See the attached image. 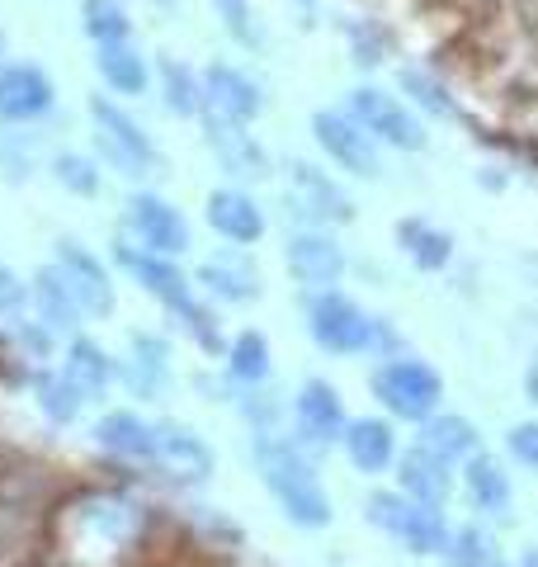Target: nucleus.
Segmentation results:
<instances>
[{
  "mask_svg": "<svg viewBox=\"0 0 538 567\" xmlns=\"http://www.w3.org/2000/svg\"><path fill=\"white\" fill-rule=\"evenodd\" d=\"M152 76L161 85V104H166V114L199 118V110H204V76L189 62L166 58V52H161V62L152 66Z\"/></svg>",
  "mask_w": 538,
  "mask_h": 567,
  "instance_id": "obj_27",
  "label": "nucleus"
},
{
  "mask_svg": "<svg viewBox=\"0 0 538 567\" xmlns=\"http://www.w3.org/2000/svg\"><path fill=\"white\" fill-rule=\"evenodd\" d=\"M114 265L123 275H128L133 284L147 298H156L161 308H166L175 322L185 317L199 298H194V284H189V275L175 265V256H156V251H142L137 241H128V237H118L114 241Z\"/></svg>",
  "mask_w": 538,
  "mask_h": 567,
  "instance_id": "obj_6",
  "label": "nucleus"
},
{
  "mask_svg": "<svg viewBox=\"0 0 538 567\" xmlns=\"http://www.w3.org/2000/svg\"><path fill=\"white\" fill-rule=\"evenodd\" d=\"M340 445H345L350 464L359 473H383L392 458H397V435H392V425L383 416H359L345 425V435H340Z\"/></svg>",
  "mask_w": 538,
  "mask_h": 567,
  "instance_id": "obj_25",
  "label": "nucleus"
},
{
  "mask_svg": "<svg viewBox=\"0 0 538 567\" xmlns=\"http://www.w3.org/2000/svg\"><path fill=\"white\" fill-rule=\"evenodd\" d=\"M308 336L327 354H364L379 341V317H369L345 293L317 289L308 298Z\"/></svg>",
  "mask_w": 538,
  "mask_h": 567,
  "instance_id": "obj_3",
  "label": "nucleus"
},
{
  "mask_svg": "<svg viewBox=\"0 0 538 567\" xmlns=\"http://www.w3.org/2000/svg\"><path fill=\"white\" fill-rule=\"evenodd\" d=\"M397 81H402V91L421 104L425 114H439V118H458V104H454V95L444 91V85L430 76V71H421V66H402L397 71Z\"/></svg>",
  "mask_w": 538,
  "mask_h": 567,
  "instance_id": "obj_36",
  "label": "nucleus"
},
{
  "mask_svg": "<svg viewBox=\"0 0 538 567\" xmlns=\"http://www.w3.org/2000/svg\"><path fill=\"white\" fill-rule=\"evenodd\" d=\"M448 558H454V567H510L506 558H500V548L492 535H482L477 525L458 529L454 539H448Z\"/></svg>",
  "mask_w": 538,
  "mask_h": 567,
  "instance_id": "obj_37",
  "label": "nucleus"
},
{
  "mask_svg": "<svg viewBox=\"0 0 538 567\" xmlns=\"http://www.w3.org/2000/svg\"><path fill=\"white\" fill-rule=\"evenodd\" d=\"M204 137H208L213 156H218V166L237 185H256V181H269V175H275V162H269V152L260 147L256 133H250L246 123L204 118Z\"/></svg>",
  "mask_w": 538,
  "mask_h": 567,
  "instance_id": "obj_16",
  "label": "nucleus"
},
{
  "mask_svg": "<svg viewBox=\"0 0 538 567\" xmlns=\"http://www.w3.org/2000/svg\"><path fill=\"white\" fill-rule=\"evenodd\" d=\"M6 58H10V52H6V33H0V66H6Z\"/></svg>",
  "mask_w": 538,
  "mask_h": 567,
  "instance_id": "obj_43",
  "label": "nucleus"
},
{
  "mask_svg": "<svg viewBox=\"0 0 538 567\" xmlns=\"http://www.w3.org/2000/svg\"><path fill=\"white\" fill-rule=\"evenodd\" d=\"M293 421H298V435L308 440V445H317V450L335 445V440L345 435V425H350L345 402H340L335 383H327V379H308V383L298 388Z\"/></svg>",
  "mask_w": 538,
  "mask_h": 567,
  "instance_id": "obj_18",
  "label": "nucleus"
},
{
  "mask_svg": "<svg viewBox=\"0 0 538 567\" xmlns=\"http://www.w3.org/2000/svg\"><path fill=\"white\" fill-rule=\"evenodd\" d=\"M525 388H529V398L538 402V360L529 364V374H525Z\"/></svg>",
  "mask_w": 538,
  "mask_h": 567,
  "instance_id": "obj_41",
  "label": "nucleus"
},
{
  "mask_svg": "<svg viewBox=\"0 0 538 567\" xmlns=\"http://www.w3.org/2000/svg\"><path fill=\"white\" fill-rule=\"evenodd\" d=\"M194 284H204V293H213L218 303H260L265 298V279L256 270V260L241 256V251H223V256H208L199 270H194Z\"/></svg>",
  "mask_w": 538,
  "mask_h": 567,
  "instance_id": "obj_19",
  "label": "nucleus"
},
{
  "mask_svg": "<svg viewBox=\"0 0 538 567\" xmlns=\"http://www.w3.org/2000/svg\"><path fill=\"white\" fill-rule=\"evenodd\" d=\"M128 360L118 364V379L133 388L137 398H156L161 388L170 383V346L161 341V336H152V331H133L128 336Z\"/></svg>",
  "mask_w": 538,
  "mask_h": 567,
  "instance_id": "obj_24",
  "label": "nucleus"
},
{
  "mask_svg": "<svg viewBox=\"0 0 538 567\" xmlns=\"http://www.w3.org/2000/svg\"><path fill=\"white\" fill-rule=\"evenodd\" d=\"M123 227H128V241H137L142 251H156V256H185L194 246L189 218L156 189H133L123 199Z\"/></svg>",
  "mask_w": 538,
  "mask_h": 567,
  "instance_id": "obj_5",
  "label": "nucleus"
},
{
  "mask_svg": "<svg viewBox=\"0 0 538 567\" xmlns=\"http://www.w3.org/2000/svg\"><path fill=\"white\" fill-rule=\"evenodd\" d=\"M204 110L199 118H223V123H256L265 114V85L250 71L231 62H208L204 71Z\"/></svg>",
  "mask_w": 538,
  "mask_h": 567,
  "instance_id": "obj_11",
  "label": "nucleus"
},
{
  "mask_svg": "<svg viewBox=\"0 0 538 567\" xmlns=\"http://www.w3.org/2000/svg\"><path fill=\"white\" fill-rule=\"evenodd\" d=\"M289 208H298L308 227H327V223H354V199L345 185L327 175L321 166L293 156L289 162Z\"/></svg>",
  "mask_w": 538,
  "mask_h": 567,
  "instance_id": "obj_14",
  "label": "nucleus"
},
{
  "mask_svg": "<svg viewBox=\"0 0 538 567\" xmlns=\"http://www.w3.org/2000/svg\"><path fill=\"white\" fill-rule=\"evenodd\" d=\"M48 175L58 181L66 194H76V199H100L104 189V171H100V156L90 152H58L48 162Z\"/></svg>",
  "mask_w": 538,
  "mask_h": 567,
  "instance_id": "obj_34",
  "label": "nucleus"
},
{
  "mask_svg": "<svg viewBox=\"0 0 538 567\" xmlns=\"http://www.w3.org/2000/svg\"><path fill=\"white\" fill-rule=\"evenodd\" d=\"M85 118H90V133H95V156L110 171H118L123 181H152L166 166V156L152 142V133L123 110L118 100L110 95H90L85 100Z\"/></svg>",
  "mask_w": 538,
  "mask_h": 567,
  "instance_id": "obj_2",
  "label": "nucleus"
},
{
  "mask_svg": "<svg viewBox=\"0 0 538 567\" xmlns=\"http://www.w3.org/2000/svg\"><path fill=\"white\" fill-rule=\"evenodd\" d=\"M283 265H289V275L302 284V289H335L340 279H345V246H340L327 227H302V233L289 237L283 246Z\"/></svg>",
  "mask_w": 538,
  "mask_h": 567,
  "instance_id": "obj_15",
  "label": "nucleus"
},
{
  "mask_svg": "<svg viewBox=\"0 0 538 567\" xmlns=\"http://www.w3.org/2000/svg\"><path fill=\"white\" fill-rule=\"evenodd\" d=\"M468 492L487 516H506L510 511V473L496 464L492 454H473L468 458Z\"/></svg>",
  "mask_w": 538,
  "mask_h": 567,
  "instance_id": "obj_33",
  "label": "nucleus"
},
{
  "mask_svg": "<svg viewBox=\"0 0 538 567\" xmlns=\"http://www.w3.org/2000/svg\"><path fill=\"white\" fill-rule=\"evenodd\" d=\"M345 33H350V52H354V62H359V66H379V62H383L387 39H383V33L373 29L369 20H350Z\"/></svg>",
  "mask_w": 538,
  "mask_h": 567,
  "instance_id": "obj_38",
  "label": "nucleus"
},
{
  "mask_svg": "<svg viewBox=\"0 0 538 567\" xmlns=\"http://www.w3.org/2000/svg\"><path fill=\"white\" fill-rule=\"evenodd\" d=\"M345 114L359 123V128H369L373 137L383 142V147H397V152H425V123L406 110L397 95L379 91V85H354L345 95Z\"/></svg>",
  "mask_w": 538,
  "mask_h": 567,
  "instance_id": "obj_9",
  "label": "nucleus"
},
{
  "mask_svg": "<svg viewBox=\"0 0 538 567\" xmlns=\"http://www.w3.org/2000/svg\"><path fill=\"white\" fill-rule=\"evenodd\" d=\"M29 388H33V406L43 412V421H52V425H76L81 421L85 393L62 374V369H33Z\"/></svg>",
  "mask_w": 538,
  "mask_h": 567,
  "instance_id": "obj_28",
  "label": "nucleus"
},
{
  "mask_svg": "<svg viewBox=\"0 0 538 567\" xmlns=\"http://www.w3.org/2000/svg\"><path fill=\"white\" fill-rule=\"evenodd\" d=\"M62 374L71 379L85 393V402H100L110 388L118 383V360L110 350H104L95 336H66V360H62Z\"/></svg>",
  "mask_w": 538,
  "mask_h": 567,
  "instance_id": "obj_22",
  "label": "nucleus"
},
{
  "mask_svg": "<svg viewBox=\"0 0 538 567\" xmlns=\"http://www.w3.org/2000/svg\"><path fill=\"white\" fill-rule=\"evenodd\" d=\"M204 218H208L213 233H218L223 241H231V246H256L269 233L265 208L256 204V194L241 189V185H218L213 189L204 199Z\"/></svg>",
  "mask_w": 538,
  "mask_h": 567,
  "instance_id": "obj_17",
  "label": "nucleus"
},
{
  "mask_svg": "<svg viewBox=\"0 0 538 567\" xmlns=\"http://www.w3.org/2000/svg\"><path fill=\"white\" fill-rule=\"evenodd\" d=\"M58 110V81L39 62H6L0 66V123L24 128Z\"/></svg>",
  "mask_w": 538,
  "mask_h": 567,
  "instance_id": "obj_13",
  "label": "nucleus"
},
{
  "mask_svg": "<svg viewBox=\"0 0 538 567\" xmlns=\"http://www.w3.org/2000/svg\"><path fill=\"white\" fill-rule=\"evenodd\" d=\"M208 6L218 14V24L231 43L246 48V52H265V24H260V14L250 0H208Z\"/></svg>",
  "mask_w": 538,
  "mask_h": 567,
  "instance_id": "obj_35",
  "label": "nucleus"
},
{
  "mask_svg": "<svg viewBox=\"0 0 538 567\" xmlns=\"http://www.w3.org/2000/svg\"><path fill=\"white\" fill-rule=\"evenodd\" d=\"M369 388H373V398L402 421H430V412H435L444 398V379L425 360H387L373 369Z\"/></svg>",
  "mask_w": 538,
  "mask_h": 567,
  "instance_id": "obj_7",
  "label": "nucleus"
},
{
  "mask_svg": "<svg viewBox=\"0 0 538 567\" xmlns=\"http://www.w3.org/2000/svg\"><path fill=\"white\" fill-rule=\"evenodd\" d=\"M312 137H317V147L331 156V166L354 175V181H379L383 175V152H379L383 142L369 128H359L345 110H317Z\"/></svg>",
  "mask_w": 538,
  "mask_h": 567,
  "instance_id": "obj_10",
  "label": "nucleus"
},
{
  "mask_svg": "<svg viewBox=\"0 0 538 567\" xmlns=\"http://www.w3.org/2000/svg\"><path fill=\"white\" fill-rule=\"evenodd\" d=\"M223 360H227V379L241 383V388L265 383L269 369H275V354H269V336L256 331V327H246V331L231 336L227 350H223Z\"/></svg>",
  "mask_w": 538,
  "mask_h": 567,
  "instance_id": "obj_29",
  "label": "nucleus"
},
{
  "mask_svg": "<svg viewBox=\"0 0 538 567\" xmlns=\"http://www.w3.org/2000/svg\"><path fill=\"white\" fill-rule=\"evenodd\" d=\"M298 6H308V10H312V6H317V0H298Z\"/></svg>",
  "mask_w": 538,
  "mask_h": 567,
  "instance_id": "obj_44",
  "label": "nucleus"
},
{
  "mask_svg": "<svg viewBox=\"0 0 538 567\" xmlns=\"http://www.w3.org/2000/svg\"><path fill=\"white\" fill-rule=\"evenodd\" d=\"M95 445L104 454L123 458V464H152V450H156V421H147L133 406H114L95 421Z\"/></svg>",
  "mask_w": 538,
  "mask_h": 567,
  "instance_id": "obj_20",
  "label": "nucleus"
},
{
  "mask_svg": "<svg viewBox=\"0 0 538 567\" xmlns=\"http://www.w3.org/2000/svg\"><path fill=\"white\" fill-rule=\"evenodd\" d=\"M81 33L95 48L133 43V10L128 0H81Z\"/></svg>",
  "mask_w": 538,
  "mask_h": 567,
  "instance_id": "obj_31",
  "label": "nucleus"
},
{
  "mask_svg": "<svg viewBox=\"0 0 538 567\" xmlns=\"http://www.w3.org/2000/svg\"><path fill=\"white\" fill-rule=\"evenodd\" d=\"M421 445L444 454L448 464H454V458H473L477 454L482 435H477V425L468 416H430L425 431H421Z\"/></svg>",
  "mask_w": 538,
  "mask_h": 567,
  "instance_id": "obj_32",
  "label": "nucleus"
},
{
  "mask_svg": "<svg viewBox=\"0 0 538 567\" xmlns=\"http://www.w3.org/2000/svg\"><path fill=\"white\" fill-rule=\"evenodd\" d=\"M364 516L411 554H448V539H454L435 516V506H421L406 492H373L364 502Z\"/></svg>",
  "mask_w": 538,
  "mask_h": 567,
  "instance_id": "obj_4",
  "label": "nucleus"
},
{
  "mask_svg": "<svg viewBox=\"0 0 538 567\" xmlns=\"http://www.w3.org/2000/svg\"><path fill=\"white\" fill-rule=\"evenodd\" d=\"M29 308H33V317L52 331V336H76V327H81V303H76V293L66 289V279H62V270L58 265H39L33 270V279H29Z\"/></svg>",
  "mask_w": 538,
  "mask_h": 567,
  "instance_id": "obj_21",
  "label": "nucleus"
},
{
  "mask_svg": "<svg viewBox=\"0 0 538 567\" xmlns=\"http://www.w3.org/2000/svg\"><path fill=\"white\" fill-rule=\"evenodd\" d=\"M52 265L62 270L66 289L76 293V303H81V312L90 317V322H110L114 308H118V289H114L110 265H104L76 237H58V241H52Z\"/></svg>",
  "mask_w": 538,
  "mask_h": 567,
  "instance_id": "obj_8",
  "label": "nucleus"
},
{
  "mask_svg": "<svg viewBox=\"0 0 538 567\" xmlns=\"http://www.w3.org/2000/svg\"><path fill=\"white\" fill-rule=\"evenodd\" d=\"M397 477H402V492L416 496L421 506H444L448 502V487H454V483H448V458L435 454V450H425V445L402 454Z\"/></svg>",
  "mask_w": 538,
  "mask_h": 567,
  "instance_id": "obj_26",
  "label": "nucleus"
},
{
  "mask_svg": "<svg viewBox=\"0 0 538 567\" xmlns=\"http://www.w3.org/2000/svg\"><path fill=\"white\" fill-rule=\"evenodd\" d=\"M256 468H260V483L265 492L279 502L283 520L298 525V529H327L335 520V506L321 477L312 468V458L302 454L293 440H283L275 431H256Z\"/></svg>",
  "mask_w": 538,
  "mask_h": 567,
  "instance_id": "obj_1",
  "label": "nucleus"
},
{
  "mask_svg": "<svg viewBox=\"0 0 538 567\" xmlns=\"http://www.w3.org/2000/svg\"><path fill=\"white\" fill-rule=\"evenodd\" d=\"M24 308H29V284L10 265H0V317H20Z\"/></svg>",
  "mask_w": 538,
  "mask_h": 567,
  "instance_id": "obj_40",
  "label": "nucleus"
},
{
  "mask_svg": "<svg viewBox=\"0 0 538 567\" xmlns=\"http://www.w3.org/2000/svg\"><path fill=\"white\" fill-rule=\"evenodd\" d=\"M397 246L411 256L416 270H444L448 256H454V237L439 233V227L425 223V218H402L397 223Z\"/></svg>",
  "mask_w": 538,
  "mask_h": 567,
  "instance_id": "obj_30",
  "label": "nucleus"
},
{
  "mask_svg": "<svg viewBox=\"0 0 538 567\" xmlns=\"http://www.w3.org/2000/svg\"><path fill=\"white\" fill-rule=\"evenodd\" d=\"M95 71L104 81V91L118 95V100H142L152 91V62L142 58L137 43H104L95 48Z\"/></svg>",
  "mask_w": 538,
  "mask_h": 567,
  "instance_id": "obj_23",
  "label": "nucleus"
},
{
  "mask_svg": "<svg viewBox=\"0 0 538 567\" xmlns=\"http://www.w3.org/2000/svg\"><path fill=\"white\" fill-rule=\"evenodd\" d=\"M519 567H538V544H529L525 554H519Z\"/></svg>",
  "mask_w": 538,
  "mask_h": 567,
  "instance_id": "obj_42",
  "label": "nucleus"
},
{
  "mask_svg": "<svg viewBox=\"0 0 538 567\" xmlns=\"http://www.w3.org/2000/svg\"><path fill=\"white\" fill-rule=\"evenodd\" d=\"M152 468L185 487H199L218 473V454L208 440L185 421H156V450H152Z\"/></svg>",
  "mask_w": 538,
  "mask_h": 567,
  "instance_id": "obj_12",
  "label": "nucleus"
},
{
  "mask_svg": "<svg viewBox=\"0 0 538 567\" xmlns=\"http://www.w3.org/2000/svg\"><path fill=\"white\" fill-rule=\"evenodd\" d=\"M506 450H510L525 468H534V473H538V421H519V425H510Z\"/></svg>",
  "mask_w": 538,
  "mask_h": 567,
  "instance_id": "obj_39",
  "label": "nucleus"
}]
</instances>
